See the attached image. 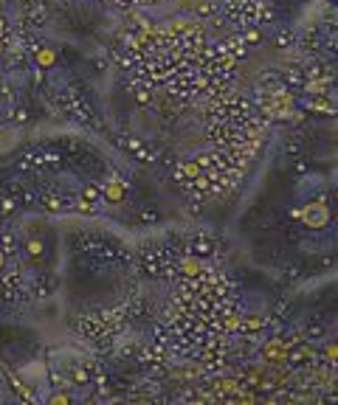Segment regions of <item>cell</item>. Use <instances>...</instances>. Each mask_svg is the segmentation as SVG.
I'll return each mask as SVG.
<instances>
[{"label": "cell", "instance_id": "10", "mask_svg": "<svg viewBox=\"0 0 338 405\" xmlns=\"http://www.w3.org/2000/svg\"><path fill=\"white\" fill-rule=\"evenodd\" d=\"M259 40V31H254V28H251V31H248V43H257Z\"/></svg>", "mask_w": 338, "mask_h": 405}, {"label": "cell", "instance_id": "13", "mask_svg": "<svg viewBox=\"0 0 338 405\" xmlns=\"http://www.w3.org/2000/svg\"><path fill=\"white\" fill-rule=\"evenodd\" d=\"M3 51H6V48H3V43H0V56H3Z\"/></svg>", "mask_w": 338, "mask_h": 405}, {"label": "cell", "instance_id": "12", "mask_svg": "<svg viewBox=\"0 0 338 405\" xmlns=\"http://www.w3.org/2000/svg\"><path fill=\"white\" fill-rule=\"evenodd\" d=\"M3 265H6V256H3V250H0V270H3Z\"/></svg>", "mask_w": 338, "mask_h": 405}, {"label": "cell", "instance_id": "6", "mask_svg": "<svg viewBox=\"0 0 338 405\" xmlns=\"http://www.w3.org/2000/svg\"><path fill=\"white\" fill-rule=\"evenodd\" d=\"M183 172H186L189 178H197V175H200V163H194V160H189V163L183 166Z\"/></svg>", "mask_w": 338, "mask_h": 405}, {"label": "cell", "instance_id": "11", "mask_svg": "<svg viewBox=\"0 0 338 405\" xmlns=\"http://www.w3.org/2000/svg\"><path fill=\"white\" fill-rule=\"evenodd\" d=\"M43 70L45 68H37V70H34V82H43Z\"/></svg>", "mask_w": 338, "mask_h": 405}, {"label": "cell", "instance_id": "5", "mask_svg": "<svg viewBox=\"0 0 338 405\" xmlns=\"http://www.w3.org/2000/svg\"><path fill=\"white\" fill-rule=\"evenodd\" d=\"M25 248H28V256H43V242L40 239H31Z\"/></svg>", "mask_w": 338, "mask_h": 405}, {"label": "cell", "instance_id": "8", "mask_svg": "<svg viewBox=\"0 0 338 405\" xmlns=\"http://www.w3.org/2000/svg\"><path fill=\"white\" fill-rule=\"evenodd\" d=\"M51 403H71V397H68V394H54V397H51Z\"/></svg>", "mask_w": 338, "mask_h": 405}, {"label": "cell", "instance_id": "9", "mask_svg": "<svg viewBox=\"0 0 338 405\" xmlns=\"http://www.w3.org/2000/svg\"><path fill=\"white\" fill-rule=\"evenodd\" d=\"M96 194H99V189H96V186H88V189H85V197H96Z\"/></svg>", "mask_w": 338, "mask_h": 405}, {"label": "cell", "instance_id": "2", "mask_svg": "<svg viewBox=\"0 0 338 405\" xmlns=\"http://www.w3.org/2000/svg\"><path fill=\"white\" fill-rule=\"evenodd\" d=\"M101 194H104V200H107V202L124 200V183H121V180H110V183H104Z\"/></svg>", "mask_w": 338, "mask_h": 405}, {"label": "cell", "instance_id": "4", "mask_svg": "<svg viewBox=\"0 0 338 405\" xmlns=\"http://www.w3.org/2000/svg\"><path fill=\"white\" fill-rule=\"evenodd\" d=\"M180 268H183V273H189V276H194V273H200L203 270V262L197 256H186L183 259V265H180Z\"/></svg>", "mask_w": 338, "mask_h": 405}, {"label": "cell", "instance_id": "3", "mask_svg": "<svg viewBox=\"0 0 338 405\" xmlns=\"http://www.w3.org/2000/svg\"><path fill=\"white\" fill-rule=\"evenodd\" d=\"M34 62H37V68H51L56 62V48H37Z\"/></svg>", "mask_w": 338, "mask_h": 405}, {"label": "cell", "instance_id": "7", "mask_svg": "<svg viewBox=\"0 0 338 405\" xmlns=\"http://www.w3.org/2000/svg\"><path fill=\"white\" fill-rule=\"evenodd\" d=\"M327 360H333V363L338 360V343H330L327 346Z\"/></svg>", "mask_w": 338, "mask_h": 405}, {"label": "cell", "instance_id": "1", "mask_svg": "<svg viewBox=\"0 0 338 405\" xmlns=\"http://www.w3.org/2000/svg\"><path fill=\"white\" fill-rule=\"evenodd\" d=\"M296 217L304 223V228H324L327 220H330V208H327L324 202H310V205H304V208H296Z\"/></svg>", "mask_w": 338, "mask_h": 405}]
</instances>
